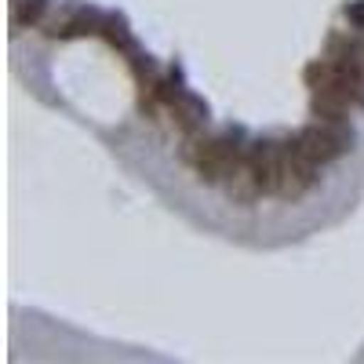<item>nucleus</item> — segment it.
<instances>
[{"label": "nucleus", "mask_w": 364, "mask_h": 364, "mask_svg": "<svg viewBox=\"0 0 364 364\" xmlns=\"http://www.w3.org/2000/svg\"><path fill=\"white\" fill-rule=\"evenodd\" d=\"M295 146L317 164H331L339 161L346 149H353V128L346 120H317V124H306L295 135Z\"/></svg>", "instance_id": "f257e3e1"}, {"label": "nucleus", "mask_w": 364, "mask_h": 364, "mask_svg": "<svg viewBox=\"0 0 364 364\" xmlns=\"http://www.w3.org/2000/svg\"><path fill=\"white\" fill-rule=\"evenodd\" d=\"M317 161H310L302 149L295 146V139L281 142V186H277V197L281 200H299L302 193L314 190L317 182Z\"/></svg>", "instance_id": "f03ea898"}, {"label": "nucleus", "mask_w": 364, "mask_h": 364, "mask_svg": "<svg viewBox=\"0 0 364 364\" xmlns=\"http://www.w3.org/2000/svg\"><path fill=\"white\" fill-rule=\"evenodd\" d=\"M245 154L248 149H240V142L233 139V135H219V139H211L208 142V149H204V157L197 161V178L200 182H208V186H223L226 182V175L245 161Z\"/></svg>", "instance_id": "7ed1b4c3"}, {"label": "nucleus", "mask_w": 364, "mask_h": 364, "mask_svg": "<svg viewBox=\"0 0 364 364\" xmlns=\"http://www.w3.org/2000/svg\"><path fill=\"white\" fill-rule=\"evenodd\" d=\"M248 164L262 186V197H277V186H281V142H269V139H259L248 146Z\"/></svg>", "instance_id": "20e7f679"}, {"label": "nucleus", "mask_w": 364, "mask_h": 364, "mask_svg": "<svg viewBox=\"0 0 364 364\" xmlns=\"http://www.w3.org/2000/svg\"><path fill=\"white\" fill-rule=\"evenodd\" d=\"M223 190H226V197H230L233 204H240V208H252V204L262 197V186H259V178H255V171H252V164H248V154H245V161H240V164L226 175Z\"/></svg>", "instance_id": "39448f33"}, {"label": "nucleus", "mask_w": 364, "mask_h": 364, "mask_svg": "<svg viewBox=\"0 0 364 364\" xmlns=\"http://www.w3.org/2000/svg\"><path fill=\"white\" fill-rule=\"evenodd\" d=\"M99 37H106L120 55H128V58L139 55V48H135V41H132V29H128V22L120 18V15H106V18H102V33H99Z\"/></svg>", "instance_id": "423d86ee"}, {"label": "nucleus", "mask_w": 364, "mask_h": 364, "mask_svg": "<svg viewBox=\"0 0 364 364\" xmlns=\"http://www.w3.org/2000/svg\"><path fill=\"white\" fill-rule=\"evenodd\" d=\"M48 11V0H11V26H37Z\"/></svg>", "instance_id": "0eeeda50"}, {"label": "nucleus", "mask_w": 364, "mask_h": 364, "mask_svg": "<svg viewBox=\"0 0 364 364\" xmlns=\"http://www.w3.org/2000/svg\"><path fill=\"white\" fill-rule=\"evenodd\" d=\"M346 22L353 29H364V0H350L346 4Z\"/></svg>", "instance_id": "6e6552de"}, {"label": "nucleus", "mask_w": 364, "mask_h": 364, "mask_svg": "<svg viewBox=\"0 0 364 364\" xmlns=\"http://www.w3.org/2000/svg\"><path fill=\"white\" fill-rule=\"evenodd\" d=\"M360 48H364V44H360Z\"/></svg>", "instance_id": "1a4fd4ad"}]
</instances>
